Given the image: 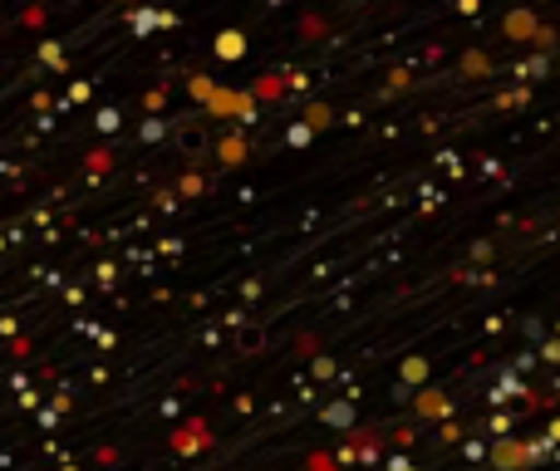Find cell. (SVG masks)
I'll use <instances>...</instances> for the list:
<instances>
[{"label": "cell", "instance_id": "3", "mask_svg": "<svg viewBox=\"0 0 560 471\" xmlns=\"http://www.w3.org/2000/svg\"><path fill=\"white\" fill-rule=\"evenodd\" d=\"M522 393H526L522 378H516V374H502V378H497V388L487 393V403H506V398H522Z\"/></svg>", "mask_w": 560, "mask_h": 471}, {"label": "cell", "instance_id": "11", "mask_svg": "<svg viewBox=\"0 0 560 471\" xmlns=\"http://www.w3.org/2000/svg\"><path fill=\"white\" fill-rule=\"evenodd\" d=\"M541 358H546V364H560V339H546V344H541Z\"/></svg>", "mask_w": 560, "mask_h": 471}, {"label": "cell", "instance_id": "14", "mask_svg": "<svg viewBox=\"0 0 560 471\" xmlns=\"http://www.w3.org/2000/svg\"><path fill=\"white\" fill-rule=\"evenodd\" d=\"M546 437H551V443H560V417H556L551 427H546Z\"/></svg>", "mask_w": 560, "mask_h": 471}, {"label": "cell", "instance_id": "5", "mask_svg": "<svg viewBox=\"0 0 560 471\" xmlns=\"http://www.w3.org/2000/svg\"><path fill=\"white\" fill-rule=\"evenodd\" d=\"M423 378H428V358L423 354L404 358V384H423Z\"/></svg>", "mask_w": 560, "mask_h": 471}, {"label": "cell", "instance_id": "2", "mask_svg": "<svg viewBox=\"0 0 560 471\" xmlns=\"http://www.w3.org/2000/svg\"><path fill=\"white\" fill-rule=\"evenodd\" d=\"M506 35H516V39H536V35H541V25H536L532 10H512V15H506Z\"/></svg>", "mask_w": 560, "mask_h": 471}, {"label": "cell", "instance_id": "6", "mask_svg": "<svg viewBox=\"0 0 560 471\" xmlns=\"http://www.w3.org/2000/svg\"><path fill=\"white\" fill-rule=\"evenodd\" d=\"M546 74V59L536 55V59H522V64H516V79H541Z\"/></svg>", "mask_w": 560, "mask_h": 471}, {"label": "cell", "instance_id": "9", "mask_svg": "<svg viewBox=\"0 0 560 471\" xmlns=\"http://www.w3.org/2000/svg\"><path fill=\"white\" fill-rule=\"evenodd\" d=\"M418 408H423V413H443V398H438V393H423V398H418Z\"/></svg>", "mask_w": 560, "mask_h": 471}, {"label": "cell", "instance_id": "15", "mask_svg": "<svg viewBox=\"0 0 560 471\" xmlns=\"http://www.w3.org/2000/svg\"><path fill=\"white\" fill-rule=\"evenodd\" d=\"M315 471H335V462H329V457H315Z\"/></svg>", "mask_w": 560, "mask_h": 471}, {"label": "cell", "instance_id": "4", "mask_svg": "<svg viewBox=\"0 0 560 471\" xmlns=\"http://www.w3.org/2000/svg\"><path fill=\"white\" fill-rule=\"evenodd\" d=\"M325 423L339 427V433H349V427H354V403H329L325 408Z\"/></svg>", "mask_w": 560, "mask_h": 471}, {"label": "cell", "instance_id": "7", "mask_svg": "<svg viewBox=\"0 0 560 471\" xmlns=\"http://www.w3.org/2000/svg\"><path fill=\"white\" fill-rule=\"evenodd\" d=\"M217 55L236 59V55H242V35H222V39H217Z\"/></svg>", "mask_w": 560, "mask_h": 471}, {"label": "cell", "instance_id": "8", "mask_svg": "<svg viewBox=\"0 0 560 471\" xmlns=\"http://www.w3.org/2000/svg\"><path fill=\"white\" fill-rule=\"evenodd\" d=\"M492 433H497V443H502V437L512 433V413H497V417H492Z\"/></svg>", "mask_w": 560, "mask_h": 471}, {"label": "cell", "instance_id": "10", "mask_svg": "<svg viewBox=\"0 0 560 471\" xmlns=\"http://www.w3.org/2000/svg\"><path fill=\"white\" fill-rule=\"evenodd\" d=\"M285 138H290V143H295V148H305V143H310V123H295Z\"/></svg>", "mask_w": 560, "mask_h": 471}, {"label": "cell", "instance_id": "1", "mask_svg": "<svg viewBox=\"0 0 560 471\" xmlns=\"http://www.w3.org/2000/svg\"><path fill=\"white\" fill-rule=\"evenodd\" d=\"M526 462H532L526 443H512V437H502V443L492 447V467H497V471H522Z\"/></svg>", "mask_w": 560, "mask_h": 471}, {"label": "cell", "instance_id": "12", "mask_svg": "<svg viewBox=\"0 0 560 471\" xmlns=\"http://www.w3.org/2000/svg\"><path fill=\"white\" fill-rule=\"evenodd\" d=\"M305 118H310V128H325V123H329V108H319V104H315Z\"/></svg>", "mask_w": 560, "mask_h": 471}, {"label": "cell", "instance_id": "13", "mask_svg": "<svg viewBox=\"0 0 560 471\" xmlns=\"http://www.w3.org/2000/svg\"><path fill=\"white\" fill-rule=\"evenodd\" d=\"M388 471H418V467L408 462V457H388Z\"/></svg>", "mask_w": 560, "mask_h": 471}, {"label": "cell", "instance_id": "16", "mask_svg": "<svg viewBox=\"0 0 560 471\" xmlns=\"http://www.w3.org/2000/svg\"><path fill=\"white\" fill-rule=\"evenodd\" d=\"M556 393H560V388H556Z\"/></svg>", "mask_w": 560, "mask_h": 471}]
</instances>
